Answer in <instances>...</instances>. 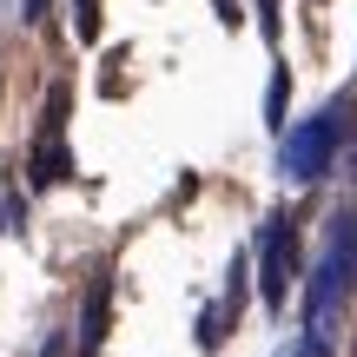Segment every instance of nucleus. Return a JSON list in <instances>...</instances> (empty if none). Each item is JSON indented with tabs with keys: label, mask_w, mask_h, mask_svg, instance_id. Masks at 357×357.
Here are the masks:
<instances>
[{
	"label": "nucleus",
	"mask_w": 357,
	"mask_h": 357,
	"mask_svg": "<svg viewBox=\"0 0 357 357\" xmlns=\"http://www.w3.org/2000/svg\"><path fill=\"white\" fill-rule=\"evenodd\" d=\"M106 298H113V271H93L86 311H79V351H86V357H93V344L106 337Z\"/></svg>",
	"instance_id": "5"
},
{
	"label": "nucleus",
	"mask_w": 357,
	"mask_h": 357,
	"mask_svg": "<svg viewBox=\"0 0 357 357\" xmlns=\"http://www.w3.org/2000/svg\"><path fill=\"white\" fill-rule=\"evenodd\" d=\"M40 13H47V0H26V20H40Z\"/></svg>",
	"instance_id": "7"
},
{
	"label": "nucleus",
	"mask_w": 357,
	"mask_h": 357,
	"mask_svg": "<svg viewBox=\"0 0 357 357\" xmlns=\"http://www.w3.org/2000/svg\"><path fill=\"white\" fill-rule=\"evenodd\" d=\"M60 126H66V93L53 86L47 100V139H33V185H53L66 172V146H60Z\"/></svg>",
	"instance_id": "4"
},
{
	"label": "nucleus",
	"mask_w": 357,
	"mask_h": 357,
	"mask_svg": "<svg viewBox=\"0 0 357 357\" xmlns=\"http://www.w3.org/2000/svg\"><path fill=\"white\" fill-rule=\"evenodd\" d=\"M324 351H331V344H324V337H311V331H305V337H298V344L284 351V357H324Z\"/></svg>",
	"instance_id": "6"
},
{
	"label": "nucleus",
	"mask_w": 357,
	"mask_h": 357,
	"mask_svg": "<svg viewBox=\"0 0 357 357\" xmlns=\"http://www.w3.org/2000/svg\"><path fill=\"white\" fill-rule=\"evenodd\" d=\"M351 284H357V218L344 212V218H331V238H324L318 265H311V284H305V331H311V337L331 344L337 311H344Z\"/></svg>",
	"instance_id": "1"
},
{
	"label": "nucleus",
	"mask_w": 357,
	"mask_h": 357,
	"mask_svg": "<svg viewBox=\"0 0 357 357\" xmlns=\"http://www.w3.org/2000/svg\"><path fill=\"white\" fill-rule=\"evenodd\" d=\"M291 278H298V225H291V212H271L265 231H258V284H265L271 311L284 305Z\"/></svg>",
	"instance_id": "3"
},
{
	"label": "nucleus",
	"mask_w": 357,
	"mask_h": 357,
	"mask_svg": "<svg viewBox=\"0 0 357 357\" xmlns=\"http://www.w3.org/2000/svg\"><path fill=\"white\" fill-rule=\"evenodd\" d=\"M337 153H344V100L318 106L305 126L284 132V146H278V172L291 178V185H318V178L331 172Z\"/></svg>",
	"instance_id": "2"
}]
</instances>
